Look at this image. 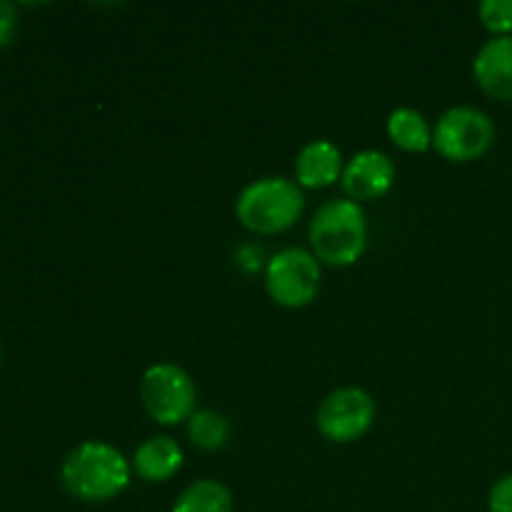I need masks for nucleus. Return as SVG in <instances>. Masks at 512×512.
<instances>
[{"mask_svg": "<svg viewBox=\"0 0 512 512\" xmlns=\"http://www.w3.org/2000/svg\"><path fill=\"white\" fill-rule=\"evenodd\" d=\"M235 258H238V265L245 273H255V270L263 268V250L258 245H240Z\"/></svg>", "mask_w": 512, "mask_h": 512, "instance_id": "18", "label": "nucleus"}, {"mask_svg": "<svg viewBox=\"0 0 512 512\" xmlns=\"http://www.w3.org/2000/svg\"><path fill=\"white\" fill-rule=\"evenodd\" d=\"M140 403L150 420L170 428L193 418L198 390L180 365L155 363L140 378Z\"/></svg>", "mask_w": 512, "mask_h": 512, "instance_id": "4", "label": "nucleus"}, {"mask_svg": "<svg viewBox=\"0 0 512 512\" xmlns=\"http://www.w3.org/2000/svg\"><path fill=\"white\" fill-rule=\"evenodd\" d=\"M473 75L485 95L512 103V38H490L473 58Z\"/></svg>", "mask_w": 512, "mask_h": 512, "instance_id": "9", "label": "nucleus"}, {"mask_svg": "<svg viewBox=\"0 0 512 512\" xmlns=\"http://www.w3.org/2000/svg\"><path fill=\"white\" fill-rule=\"evenodd\" d=\"M320 278L323 270L318 258L303 248L280 250L265 265V290L270 300L288 310L308 308L318 298Z\"/></svg>", "mask_w": 512, "mask_h": 512, "instance_id": "5", "label": "nucleus"}, {"mask_svg": "<svg viewBox=\"0 0 512 512\" xmlns=\"http://www.w3.org/2000/svg\"><path fill=\"white\" fill-rule=\"evenodd\" d=\"M15 28H18V10L8 0H0V48L13 40Z\"/></svg>", "mask_w": 512, "mask_h": 512, "instance_id": "17", "label": "nucleus"}, {"mask_svg": "<svg viewBox=\"0 0 512 512\" xmlns=\"http://www.w3.org/2000/svg\"><path fill=\"white\" fill-rule=\"evenodd\" d=\"M343 153L335 143L320 138L303 145L295 158V180L300 188L323 190L343 178Z\"/></svg>", "mask_w": 512, "mask_h": 512, "instance_id": "10", "label": "nucleus"}, {"mask_svg": "<svg viewBox=\"0 0 512 512\" xmlns=\"http://www.w3.org/2000/svg\"><path fill=\"white\" fill-rule=\"evenodd\" d=\"M375 423V400L363 388H338L320 403L315 425L325 440L338 445L355 443Z\"/></svg>", "mask_w": 512, "mask_h": 512, "instance_id": "7", "label": "nucleus"}, {"mask_svg": "<svg viewBox=\"0 0 512 512\" xmlns=\"http://www.w3.org/2000/svg\"><path fill=\"white\" fill-rule=\"evenodd\" d=\"M305 208V195L288 178H260L245 185L235 200V218L255 235H278L293 228Z\"/></svg>", "mask_w": 512, "mask_h": 512, "instance_id": "3", "label": "nucleus"}, {"mask_svg": "<svg viewBox=\"0 0 512 512\" xmlns=\"http://www.w3.org/2000/svg\"><path fill=\"white\" fill-rule=\"evenodd\" d=\"M495 140V123L488 113L470 105H455L440 115L433 130V148L450 163L480 160Z\"/></svg>", "mask_w": 512, "mask_h": 512, "instance_id": "6", "label": "nucleus"}, {"mask_svg": "<svg viewBox=\"0 0 512 512\" xmlns=\"http://www.w3.org/2000/svg\"><path fill=\"white\" fill-rule=\"evenodd\" d=\"M188 438L203 453L223 450L230 438V420L215 410H195L188 420Z\"/></svg>", "mask_w": 512, "mask_h": 512, "instance_id": "14", "label": "nucleus"}, {"mask_svg": "<svg viewBox=\"0 0 512 512\" xmlns=\"http://www.w3.org/2000/svg\"><path fill=\"white\" fill-rule=\"evenodd\" d=\"M478 18L493 38H512V0H483Z\"/></svg>", "mask_w": 512, "mask_h": 512, "instance_id": "15", "label": "nucleus"}, {"mask_svg": "<svg viewBox=\"0 0 512 512\" xmlns=\"http://www.w3.org/2000/svg\"><path fill=\"white\" fill-rule=\"evenodd\" d=\"M173 512H233V493L220 480H195L175 498Z\"/></svg>", "mask_w": 512, "mask_h": 512, "instance_id": "13", "label": "nucleus"}, {"mask_svg": "<svg viewBox=\"0 0 512 512\" xmlns=\"http://www.w3.org/2000/svg\"><path fill=\"white\" fill-rule=\"evenodd\" d=\"M130 465L145 483H168L183 468V448L168 435H153L138 445Z\"/></svg>", "mask_w": 512, "mask_h": 512, "instance_id": "11", "label": "nucleus"}, {"mask_svg": "<svg viewBox=\"0 0 512 512\" xmlns=\"http://www.w3.org/2000/svg\"><path fill=\"white\" fill-rule=\"evenodd\" d=\"M490 512H512V473L495 480L488 493Z\"/></svg>", "mask_w": 512, "mask_h": 512, "instance_id": "16", "label": "nucleus"}, {"mask_svg": "<svg viewBox=\"0 0 512 512\" xmlns=\"http://www.w3.org/2000/svg\"><path fill=\"white\" fill-rule=\"evenodd\" d=\"M388 138L405 153H425L433 148V130L423 113L413 108H398L388 115Z\"/></svg>", "mask_w": 512, "mask_h": 512, "instance_id": "12", "label": "nucleus"}, {"mask_svg": "<svg viewBox=\"0 0 512 512\" xmlns=\"http://www.w3.org/2000/svg\"><path fill=\"white\" fill-rule=\"evenodd\" d=\"M130 475L133 465L118 448L100 440H88L70 450L68 458L63 460L60 483L75 500L93 505L123 495L130 485Z\"/></svg>", "mask_w": 512, "mask_h": 512, "instance_id": "1", "label": "nucleus"}, {"mask_svg": "<svg viewBox=\"0 0 512 512\" xmlns=\"http://www.w3.org/2000/svg\"><path fill=\"white\" fill-rule=\"evenodd\" d=\"M395 183V163L383 150H360L345 163L340 185L345 198L355 203L380 200L390 193Z\"/></svg>", "mask_w": 512, "mask_h": 512, "instance_id": "8", "label": "nucleus"}, {"mask_svg": "<svg viewBox=\"0 0 512 512\" xmlns=\"http://www.w3.org/2000/svg\"><path fill=\"white\" fill-rule=\"evenodd\" d=\"M310 253L320 265L350 268L368 248V220L363 205L348 198H333L315 210L308 228Z\"/></svg>", "mask_w": 512, "mask_h": 512, "instance_id": "2", "label": "nucleus"}]
</instances>
